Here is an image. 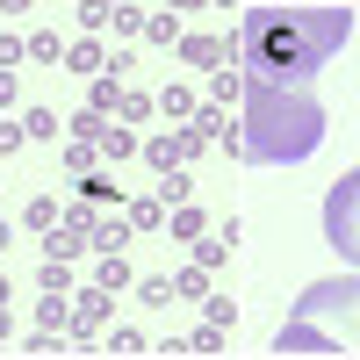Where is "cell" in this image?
I'll return each instance as SVG.
<instances>
[{"label":"cell","mask_w":360,"mask_h":360,"mask_svg":"<svg viewBox=\"0 0 360 360\" xmlns=\"http://www.w3.org/2000/svg\"><path fill=\"white\" fill-rule=\"evenodd\" d=\"M94 281H101V288H115V295H123V288H130L137 274H130V259H123V252H101V266H94Z\"/></svg>","instance_id":"obj_18"},{"label":"cell","mask_w":360,"mask_h":360,"mask_svg":"<svg viewBox=\"0 0 360 360\" xmlns=\"http://www.w3.org/2000/svg\"><path fill=\"white\" fill-rule=\"evenodd\" d=\"M274 353H360V274L339 281H310L295 295V310L281 317Z\"/></svg>","instance_id":"obj_3"},{"label":"cell","mask_w":360,"mask_h":360,"mask_svg":"<svg viewBox=\"0 0 360 360\" xmlns=\"http://www.w3.org/2000/svg\"><path fill=\"white\" fill-rule=\"evenodd\" d=\"M29 44V58L37 65H65V44H58V29H37V37H22Z\"/></svg>","instance_id":"obj_19"},{"label":"cell","mask_w":360,"mask_h":360,"mask_svg":"<svg viewBox=\"0 0 360 360\" xmlns=\"http://www.w3.org/2000/svg\"><path fill=\"white\" fill-rule=\"evenodd\" d=\"M130 295H137L144 310H166L173 303V274H144V281H130Z\"/></svg>","instance_id":"obj_15"},{"label":"cell","mask_w":360,"mask_h":360,"mask_svg":"<svg viewBox=\"0 0 360 360\" xmlns=\"http://www.w3.org/2000/svg\"><path fill=\"white\" fill-rule=\"evenodd\" d=\"M29 8H37V0H0V15H29Z\"/></svg>","instance_id":"obj_38"},{"label":"cell","mask_w":360,"mask_h":360,"mask_svg":"<svg viewBox=\"0 0 360 360\" xmlns=\"http://www.w3.org/2000/svg\"><path fill=\"white\" fill-rule=\"evenodd\" d=\"M79 195H86V202H115V180H108V173H79Z\"/></svg>","instance_id":"obj_32"},{"label":"cell","mask_w":360,"mask_h":360,"mask_svg":"<svg viewBox=\"0 0 360 360\" xmlns=\"http://www.w3.org/2000/svg\"><path fill=\"white\" fill-rule=\"evenodd\" d=\"M101 123H108L101 108H79V115H65V130H72V137H86V144H94V130H101Z\"/></svg>","instance_id":"obj_31"},{"label":"cell","mask_w":360,"mask_h":360,"mask_svg":"<svg viewBox=\"0 0 360 360\" xmlns=\"http://www.w3.org/2000/svg\"><path fill=\"white\" fill-rule=\"evenodd\" d=\"M108 22H115V8H108V0H79V29H86V37H101Z\"/></svg>","instance_id":"obj_25"},{"label":"cell","mask_w":360,"mask_h":360,"mask_svg":"<svg viewBox=\"0 0 360 360\" xmlns=\"http://www.w3.org/2000/svg\"><path fill=\"white\" fill-rule=\"evenodd\" d=\"M324 144V108L310 101V86L252 79L238 94V159L245 166H303Z\"/></svg>","instance_id":"obj_2"},{"label":"cell","mask_w":360,"mask_h":360,"mask_svg":"<svg viewBox=\"0 0 360 360\" xmlns=\"http://www.w3.org/2000/svg\"><path fill=\"white\" fill-rule=\"evenodd\" d=\"M231 245H238V224H224V238L202 231V238H195V266H209V274H217V266L231 259Z\"/></svg>","instance_id":"obj_11"},{"label":"cell","mask_w":360,"mask_h":360,"mask_svg":"<svg viewBox=\"0 0 360 360\" xmlns=\"http://www.w3.org/2000/svg\"><path fill=\"white\" fill-rule=\"evenodd\" d=\"M22 130L37 137V144H51L58 130H65V115H58V108H22Z\"/></svg>","instance_id":"obj_16"},{"label":"cell","mask_w":360,"mask_h":360,"mask_svg":"<svg viewBox=\"0 0 360 360\" xmlns=\"http://www.w3.org/2000/svg\"><path fill=\"white\" fill-rule=\"evenodd\" d=\"M115 101H123V79H115V72H94V86H86V108L115 115Z\"/></svg>","instance_id":"obj_17"},{"label":"cell","mask_w":360,"mask_h":360,"mask_svg":"<svg viewBox=\"0 0 360 360\" xmlns=\"http://www.w3.org/2000/svg\"><path fill=\"white\" fill-rule=\"evenodd\" d=\"M209 8H238V0H209Z\"/></svg>","instance_id":"obj_42"},{"label":"cell","mask_w":360,"mask_h":360,"mask_svg":"<svg viewBox=\"0 0 360 360\" xmlns=\"http://www.w3.org/2000/svg\"><path fill=\"white\" fill-rule=\"evenodd\" d=\"M8 245H15V231H8V217H0V259H8Z\"/></svg>","instance_id":"obj_41"},{"label":"cell","mask_w":360,"mask_h":360,"mask_svg":"<svg viewBox=\"0 0 360 360\" xmlns=\"http://www.w3.org/2000/svg\"><path fill=\"white\" fill-rule=\"evenodd\" d=\"M101 353H152V339H144V332H130V324H115V332L101 339Z\"/></svg>","instance_id":"obj_24"},{"label":"cell","mask_w":360,"mask_h":360,"mask_svg":"<svg viewBox=\"0 0 360 360\" xmlns=\"http://www.w3.org/2000/svg\"><path fill=\"white\" fill-rule=\"evenodd\" d=\"M339 8H353V0H339Z\"/></svg>","instance_id":"obj_45"},{"label":"cell","mask_w":360,"mask_h":360,"mask_svg":"<svg viewBox=\"0 0 360 360\" xmlns=\"http://www.w3.org/2000/svg\"><path fill=\"white\" fill-rule=\"evenodd\" d=\"M123 209H130V224H137V231H159V224H166V202H159V195H144V202H123Z\"/></svg>","instance_id":"obj_23"},{"label":"cell","mask_w":360,"mask_h":360,"mask_svg":"<svg viewBox=\"0 0 360 360\" xmlns=\"http://www.w3.org/2000/svg\"><path fill=\"white\" fill-rule=\"evenodd\" d=\"M22 101V79H15V65H0V108H15Z\"/></svg>","instance_id":"obj_34"},{"label":"cell","mask_w":360,"mask_h":360,"mask_svg":"<svg viewBox=\"0 0 360 360\" xmlns=\"http://www.w3.org/2000/svg\"><path fill=\"white\" fill-rule=\"evenodd\" d=\"M22 58H29V44H22V37H0V65H22Z\"/></svg>","instance_id":"obj_37"},{"label":"cell","mask_w":360,"mask_h":360,"mask_svg":"<svg viewBox=\"0 0 360 360\" xmlns=\"http://www.w3.org/2000/svg\"><path fill=\"white\" fill-rule=\"evenodd\" d=\"M8 332H15V317H8V303H0V346H8Z\"/></svg>","instance_id":"obj_40"},{"label":"cell","mask_w":360,"mask_h":360,"mask_svg":"<svg viewBox=\"0 0 360 360\" xmlns=\"http://www.w3.org/2000/svg\"><path fill=\"white\" fill-rule=\"evenodd\" d=\"M202 317H209V324H224V332H231V324H238V303H231V295H217V288H209V295H202Z\"/></svg>","instance_id":"obj_26"},{"label":"cell","mask_w":360,"mask_h":360,"mask_svg":"<svg viewBox=\"0 0 360 360\" xmlns=\"http://www.w3.org/2000/svg\"><path fill=\"white\" fill-rule=\"evenodd\" d=\"M22 144H29V130H22V115H0V159H8V152H22Z\"/></svg>","instance_id":"obj_30"},{"label":"cell","mask_w":360,"mask_h":360,"mask_svg":"<svg viewBox=\"0 0 360 360\" xmlns=\"http://www.w3.org/2000/svg\"><path fill=\"white\" fill-rule=\"evenodd\" d=\"M94 152H101V159H130V152H137V130L115 115V123H101V130H94Z\"/></svg>","instance_id":"obj_9"},{"label":"cell","mask_w":360,"mask_h":360,"mask_svg":"<svg viewBox=\"0 0 360 360\" xmlns=\"http://www.w3.org/2000/svg\"><path fill=\"white\" fill-rule=\"evenodd\" d=\"M0 303H8V274H0Z\"/></svg>","instance_id":"obj_43"},{"label":"cell","mask_w":360,"mask_h":360,"mask_svg":"<svg viewBox=\"0 0 360 360\" xmlns=\"http://www.w3.org/2000/svg\"><path fill=\"white\" fill-rule=\"evenodd\" d=\"M115 29H123V37H144V15L130 8V0H123V8H115Z\"/></svg>","instance_id":"obj_36"},{"label":"cell","mask_w":360,"mask_h":360,"mask_svg":"<svg viewBox=\"0 0 360 360\" xmlns=\"http://www.w3.org/2000/svg\"><path fill=\"white\" fill-rule=\"evenodd\" d=\"M324 245L346 266H360V166L346 180H332V195H324Z\"/></svg>","instance_id":"obj_4"},{"label":"cell","mask_w":360,"mask_h":360,"mask_svg":"<svg viewBox=\"0 0 360 360\" xmlns=\"http://www.w3.org/2000/svg\"><path fill=\"white\" fill-rule=\"evenodd\" d=\"M173 58H180V65H195V72H217V65H231V37H180Z\"/></svg>","instance_id":"obj_5"},{"label":"cell","mask_w":360,"mask_h":360,"mask_svg":"<svg viewBox=\"0 0 360 360\" xmlns=\"http://www.w3.org/2000/svg\"><path fill=\"white\" fill-rule=\"evenodd\" d=\"M108 310H115V288H101V281H94V288L72 303V339H94L101 324H108Z\"/></svg>","instance_id":"obj_6"},{"label":"cell","mask_w":360,"mask_h":360,"mask_svg":"<svg viewBox=\"0 0 360 360\" xmlns=\"http://www.w3.org/2000/svg\"><path fill=\"white\" fill-rule=\"evenodd\" d=\"M37 324H44V332H58V339L72 332V303H65V288H44V303H37Z\"/></svg>","instance_id":"obj_10"},{"label":"cell","mask_w":360,"mask_h":360,"mask_svg":"<svg viewBox=\"0 0 360 360\" xmlns=\"http://www.w3.org/2000/svg\"><path fill=\"white\" fill-rule=\"evenodd\" d=\"M180 37H188V29H180V15L166 8V15H144V44H152V51H173Z\"/></svg>","instance_id":"obj_12"},{"label":"cell","mask_w":360,"mask_h":360,"mask_svg":"<svg viewBox=\"0 0 360 360\" xmlns=\"http://www.w3.org/2000/svg\"><path fill=\"white\" fill-rule=\"evenodd\" d=\"M108 8H123V0H108Z\"/></svg>","instance_id":"obj_44"},{"label":"cell","mask_w":360,"mask_h":360,"mask_svg":"<svg viewBox=\"0 0 360 360\" xmlns=\"http://www.w3.org/2000/svg\"><path fill=\"white\" fill-rule=\"evenodd\" d=\"M22 224H29V231H51V224H58V195H37V202L22 209Z\"/></svg>","instance_id":"obj_28"},{"label":"cell","mask_w":360,"mask_h":360,"mask_svg":"<svg viewBox=\"0 0 360 360\" xmlns=\"http://www.w3.org/2000/svg\"><path fill=\"white\" fill-rule=\"evenodd\" d=\"M353 37V8L339 0H259L238 8V65L252 79L310 86Z\"/></svg>","instance_id":"obj_1"},{"label":"cell","mask_w":360,"mask_h":360,"mask_svg":"<svg viewBox=\"0 0 360 360\" xmlns=\"http://www.w3.org/2000/svg\"><path fill=\"white\" fill-rule=\"evenodd\" d=\"M180 353H231V332H224V324H209V317H202L195 332L180 339Z\"/></svg>","instance_id":"obj_13"},{"label":"cell","mask_w":360,"mask_h":360,"mask_svg":"<svg viewBox=\"0 0 360 360\" xmlns=\"http://www.w3.org/2000/svg\"><path fill=\"white\" fill-rule=\"evenodd\" d=\"M159 115H166V123H188V115H195V94H188V86H166V94H159Z\"/></svg>","instance_id":"obj_22"},{"label":"cell","mask_w":360,"mask_h":360,"mask_svg":"<svg viewBox=\"0 0 360 360\" xmlns=\"http://www.w3.org/2000/svg\"><path fill=\"white\" fill-rule=\"evenodd\" d=\"M44 288H72V266L65 259H44Z\"/></svg>","instance_id":"obj_35"},{"label":"cell","mask_w":360,"mask_h":360,"mask_svg":"<svg viewBox=\"0 0 360 360\" xmlns=\"http://www.w3.org/2000/svg\"><path fill=\"white\" fill-rule=\"evenodd\" d=\"M238 94H245V65H217V72H209V101H238Z\"/></svg>","instance_id":"obj_14"},{"label":"cell","mask_w":360,"mask_h":360,"mask_svg":"<svg viewBox=\"0 0 360 360\" xmlns=\"http://www.w3.org/2000/svg\"><path fill=\"white\" fill-rule=\"evenodd\" d=\"M166 8H173V15H195V8H209V0H166Z\"/></svg>","instance_id":"obj_39"},{"label":"cell","mask_w":360,"mask_h":360,"mask_svg":"<svg viewBox=\"0 0 360 360\" xmlns=\"http://www.w3.org/2000/svg\"><path fill=\"white\" fill-rule=\"evenodd\" d=\"M65 72H79V79L108 72V51H101V37H79V44H65Z\"/></svg>","instance_id":"obj_8"},{"label":"cell","mask_w":360,"mask_h":360,"mask_svg":"<svg viewBox=\"0 0 360 360\" xmlns=\"http://www.w3.org/2000/svg\"><path fill=\"white\" fill-rule=\"evenodd\" d=\"M159 231H166V238H180V245H195V238L209 231V217H202V209H195V202H173Z\"/></svg>","instance_id":"obj_7"},{"label":"cell","mask_w":360,"mask_h":360,"mask_svg":"<svg viewBox=\"0 0 360 360\" xmlns=\"http://www.w3.org/2000/svg\"><path fill=\"white\" fill-rule=\"evenodd\" d=\"M22 353H65V346H58V332H44V324H37V332L22 339Z\"/></svg>","instance_id":"obj_33"},{"label":"cell","mask_w":360,"mask_h":360,"mask_svg":"<svg viewBox=\"0 0 360 360\" xmlns=\"http://www.w3.org/2000/svg\"><path fill=\"white\" fill-rule=\"evenodd\" d=\"M152 108H159V101H152V94H137V86H123V101H115V115H123V123H144Z\"/></svg>","instance_id":"obj_27"},{"label":"cell","mask_w":360,"mask_h":360,"mask_svg":"<svg viewBox=\"0 0 360 360\" xmlns=\"http://www.w3.org/2000/svg\"><path fill=\"white\" fill-rule=\"evenodd\" d=\"M94 159H101V152H94L86 137H65V166H72V173H94Z\"/></svg>","instance_id":"obj_29"},{"label":"cell","mask_w":360,"mask_h":360,"mask_svg":"<svg viewBox=\"0 0 360 360\" xmlns=\"http://www.w3.org/2000/svg\"><path fill=\"white\" fill-rule=\"evenodd\" d=\"M159 202H166V209H173V202H195V180L180 173V166H166V173H159Z\"/></svg>","instance_id":"obj_21"},{"label":"cell","mask_w":360,"mask_h":360,"mask_svg":"<svg viewBox=\"0 0 360 360\" xmlns=\"http://www.w3.org/2000/svg\"><path fill=\"white\" fill-rule=\"evenodd\" d=\"M180 295L202 303V295H209V266H180V274H173V303H180Z\"/></svg>","instance_id":"obj_20"}]
</instances>
